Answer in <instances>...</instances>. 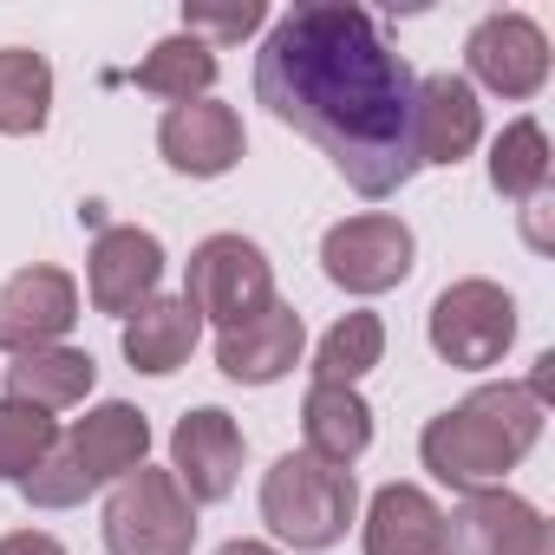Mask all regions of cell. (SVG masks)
Listing matches in <instances>:
<instances>
[{
	"label": "cell",
	"mask_w": 555,
	"mask_h": 555,
	"mask_svg": "<svg viewBox=\"0 0 555 555\" xmlns=\"http://www.w3.org/2000/svg\"><path fill=\"white\" fill-rule=\"evenodd\" d=\"M301 431H308V457L334 464V470H353L360 451L373 444V405L353 392V386H308V405H301Z\"/></svg>",
	"instance_id": "cell-18"
},
{
	"label": "cell",
	"mask_w": 555,
	"mask_h": 555,
	"mask_svg": "<svg viewBox=\"0 0 555 555\" xmlns=\"http://www.w3.org/2000/svg\"><path fill=\"white\" fill-rule=\"evenodd\" d=\"M366 555H451L444 509L418 483H386L366 509Z\"/></svg>",
	"instance_id": "cell-17"
},
{
	"label": "cell",
	"mask_w": 555,
	"mask_h": 555,
	"mask_svg": "<svg viewBox=\"0 0 555 555\" xmlns=\"http://www.w3.org/2000/svg\"><path fill=\"white\" fill-rule=\"evenodd\" d=\"M196 308L183 301V295H151L131 321H125V360L138 366V373H151V379H164V373H177L190 353H196Z\"/></svg>",
	"instance_id": "cell-19"
},
{
	"label": "cell",
	"mask_w": 555,
	"mask_h": 555,
	"mask_svg": "<svg viewBox=\"0 0 555 555\" xmlns=\"http://www.w3.org/2000/svg\"><path fill=\"white\" fill-rule=\"evenodd\" d=\"M301 314L288 308V301H268L255 321H242V327H222V340H216V366L235 379V386H274L282 373H295V360H301Z\"/></svg>",
	"instance_id": "cell-16"
},
{
	"label": "cell",
	"mask_w": 555,
	"mask_h": 555,
	"mask_svg": "<svg viewBox=\"0 0 555 555\" xmlns=\"http://www.w3.org/2000/svg\"><path fill=\"white\" fill-rule=\"evenodd\" d=\"M216 555H274V548H268V542H222Z\"/></svg>",
	"instance_id": "cell-29"
},
{
	"label": "cell",
	"mask_w": 555,
	"mask_h": 555,
	"mask_svg": "<svg viewBox=\"0 0 555 555\" xmlns=\"http://www.w3.org/2000/svg\"><path fill=\"white\" fill-rule=\"evenodd\" d=\"M542 438V399L529 386H483L464 405L438 412L418 438L425 470L451 490H490L516 470Z\"/></svg>",
	"instance_id": "cell-2"
},
{
	"label": "cell",
	"mask_w": 555,
	"mask_h": 555,
	"mask_svg": "<svg viewBox=\"0 0 555 555\" xmlns=\"http://www.w3.org/2000/svg\"><path fill=\"white\" fill-rule=\"evenodd\" d=\"M183 301L196 308V321H216V327L255 321V314L274 301L268 255H261L255 242H242V235H209V242H196L190 274H183Z\"/></svg>",
	"instance_id": "cell-6"
},
{
	"label": "cell",
	"mask_w": 555,
	"mask_h": 555,
	"mask_svg": "<svg viewBox=\"0 0 555 555\" xmlns=\"http://www.w3.org/2000/svg\"><path fill=\"white\" fill-rule=\"evenodd\" d=\"M0 555H66L53 535H40V529H14L8 542H0Z\"/></svg>",
	"instance_id": "cell-27"
},
{
	"label": "cell",
	"mask_w": 555,
	"mask_h": 555,
	"mask_svg": "<svg viewBox=\"0 0 555 555\" xmlns=\"http://www.w3.org/2000/svg\"><path fill=\"white\" fill-rule=\"evenodd\" d=\"M522 229H529V248H548V190L529 196V222Z\"/></svg>",
	"instance_id": "cell-28"
},
{
	"label": "cell",
	"mask_w": 555,
	"mask_h": 555,
	"mask_svg": "<svg viewBox=\"0 0 555 555\" xmlns=\"http://www.w3.org/2000/svg\"><path fill=\"white\" fill-rule=\"evenodd\" d=\"M53 444H60L53 412L21 405V399H0V483H27Z\"/></svg>",
	"instance_id": "cell-25"
},
{
	"label": "cell",
	"mask_w": 555,
	"mask_h": 555,
	"mask_svg": "<svg viewBox=\"0 0 555 555\" xmlns=\"http://www.w3.org/2000/svg\"><path fill=\"white\" fill-rule=\"evenodd\" d=\"M53 112V66L34 47H0V131L34 138Z\"/></svg>",
	"instance_id": "cell-21"
},
{
	"label": "cell",
	"mask_w": 555,
	"mask_h": 555,
	"mask_svg": "<svg viewBox=\"0 0 555 555\" xmlns=\"http://www.w3.org/2000/svg\"><path fill=\"white\" fill-rule=\"evenodd\" d=\"M92 308L99 314H138L151 295H157V282H164V242L151 235V229H131V222H118V229H99V242H92Z\"/></svg>",
	"instance_id": "cell-13"
},
{
	"label": "cell",
	"mask_w": 555,
	"mask_h": 555,
	"mask_svg": "<svg viewBox=\"0 0 555 555\" xmlns=\"http://www.w3.org/2000/svg\"><path fill=\"white\" fill-rule=\"evenodd\" d=\"M464 60H470V79L490 86V92H503V99H535L542 79H548V40H542V27L529 14H490V21H477Z\"/></svg>",
	"instance_id": "cell-12"
},
{
	"label": "cell",
	"mask_w": 555,
	"mask_h": 555,
	"mask_svg": "<svg viewBox=\"0 0 555 555\" xmlns=\"http://www.w3.org/2000/svg\"><path fill=\"white\" fill-rule=\"evenodd\" d=\"M170 477L183 483L190 503H222L235 490V477H242V431H235V418L216 412V405L183 412L177 431H170Z\"/></svg>",
	"instance_id": "cell-10"
},
{
	"label": "cell",
	"mask_w": 555,
	"mask_h": 555,
	"mask_svg": "<svg viewBox=\"0 0 555 555\" xmlns=\"http://www.w3.org/2000/svg\"><path fill=\"white\" fill-rule=\"evenodd\" d=\"M190 542H196V503L183 496V483L170 470L138 464L131 477H118V490L105 503L112 555H190Z\"/></svg>",
	"instance_id": "cell-5"
},
{
	"label": "cell",
	"mask_w": 555,
	"mask_h": 555,
	"mask_svg": "<svg viewBox=\"0 0 555 555\" xmlns=\"http://www.w3.org/2000/svg\"><path fill=\"white\" fill-rule=\"evenodd\" d=\"M444 542L451 555H555V529L542 522V509L503 483L464 490V503L444 516Z\"/></svg>",
	"instance_id": "cell-9"
},
{
	"label": "cell",
	"mask_w": 555,
	"mask_h": 555,
	"mask_svg": "<svg viewBox=\"0 0 555 555\" xmlns=\"http://www.w3.org/2000/svg\"><path fill=\"white\" fill-rule=\"evenodd\" d=\"M412 66L386 47L379 21L347 0H308L268 27L255 53V99L295 125L360 190L392 196L412 183Z\"/></svg>",
	"instance_id": "cell-1"
},
{
	"label": "cell",
	"mask_w": 555,
	"mask_h": 555,
	"mask_svg": "<svg viewBox=\"0 0 555 555\" xmlns=\"http://www.w3.org/2000/svg\"><path fill=\"white\" fill-rule=\"evenodd\" d=\"M483 138V105L470 92V79L457 73H431L412 92V157L418 164H457L470 157Z\"/></svg>",
	"instance_id": "cell-14"
},
{
	"label": "cell",
	"mask_w": 555,
	"mask_h": 555,
	"mask_svg": "<svg viewBox=\"0 0 555 555\" xmlns=\"http://www.w3.org/2000/svg\"><path fill=\"white\" fill-rule=\"evenodd\" d=\"M99 379V360L79 353V347H34V353H14L8 366V399L21 405H40V412H66L92 392Z\"/></svg>",
	"instance_id": "cell-20"
},
{
	"label": "cell",
	"mask_w": 555,
	"mask_h": 555,
	"mask_svg": "<svg viewBox=\"0 0 555 555\" xmlns=\"http://www.w3.org/2000/svg\"><path fill=\"white\" fill-rule=\"evenodd\" d=\"M157 151L183 177H222V170L242 164V118L229 105H216V99L170 105L164 125H157Z\"/></svg>",
	"instance_id": "cell-15"
},
{
	"label": "cell",
	"mask_w": 555,
	"mask_h": 555,
	"mask_svg": "<svg viewBox=\"0 0 555 555\" xmlns=\"http://www.w3.org/2000/svg\"><path fill=\"white\" fill-rule=\"evenodd\" d=\"M490 183H496V196H516V203L548 190V138L535 118L503 125V138L490 144Z\"/></svg>",
	"instance_id": "cell-23"
},
{
	"label": "cell",
	"mask_w": 555,
	"mask_h": 555,
	"mask_svg": "<svg viewBox=\"0 0 555 555\" xmlns=\"http://www.w3.org/2000/svg\"><path fill=\"white\" fill-rule=\"evenodd\" d=\"M353 509H360L353 470H334L308 451L274 457V470L261 477V522L288 548H334L347 535Z\"/></svg>",
	"instance_id": "cell-4"
},
{
	"label": "cell",
	"mask_w": 555,
	"mask_h": 555,
	"mask_svg": "<svg viewBox=\"0 0 555 555\" xmlns=\"http://www.w3.org/2000/svg\"><path fill=\"white\" fill-rule=\"evenodd\" d=\"M261 21H268V14H261V0H242V8H183V34H190V40H203L209 53H216V47L248 40Z\"/></svg>",
	"instance_id": "cell-26"
},
{
	"label": "cell",
	"mask_w": 555,
	"mask_h": 555,
	"mask_svg": "<svg viewBox=\"0 0 555 555\" xmlns=\"http://www.w3.org/2000/svg\"><path fill=\"white\" fill-rule=\"evenodd\" d=\"M379 353H386L379 314H347V321L327 327V340H321V353H314V379H321V386H353V379H366V373L379 366Z\"/></svg>",
	"instance_id": "cell-24"
},
{
	"label": "cell",
	"mask_w": 555,
	"mask_h": 555,
	"mask_svg": "<svg viewBox=\"0 0 555 555\" xmlns=\"http://www.w3.org/2000/svg\"><path fill=\"white\" fill-rule=\"evenodd\" d=\"M321 261H327V282H340L347 295H386L412 274V229L399 216L334 222L321 235Z\"/></svg>",
	"instance_id": "cell-8"
},
{
	"label": "cell",
	"mask_w": 555,
	"mask_h": 555,
	"mask_svg": "<svg viewBox=\"0 0 555 555\" xmlns=\"http://www.w3.org/2000/svg\"><path fill=\"white\" fill-rule=\"evenodd\" d=\"M131 86H144V92H157V99H170V105H190V99H203V92L216 86V53H209L203 40H190V34H170V40H157V47L138 60Z\"/></svg>",
	"instance_id": "cell-22"
},
{
	"label": "cell",
	"mask_w": 555,
	"mask_h": 555,
	"mask_svg": "<svg viewBox=\"0 0 555 555\" xmlns=\"http://www.w3.org/2000/svg\"><path fill=\"white\" fill-rule=\"evenodd\" d=\"M79 321V288L66 268H21L0 288V347L8 353H34V347H60V334Z\"/></svg>",
	"instance_id": "cell-11"
},
{
	"label": "cell",
	"mask_w": 555,
	"mask_h": 555,
	"mask_svg": "<svg viewBox=\"0 0 555 555\" xmlns=\"http://www.w3.org/2000/svg\"><path fill=\"white\" fill-rule=\"evenodd\" d=\"M144 451H151V418L138 412V405H99V412H86L47 457H40V470L21 483L27 490V503L34 509H73V503H86L99 483H118V477H131L138 464H144Z\"/></svg>",
	"instance_id": "cell-3"
},
{
	"label": "cell",
	"mask_w": 555,
	"mask_h": 555,
	"mask_svg": "<svg viewBox=\"0 0 555 555\" xmlns=\"http://www.w3.org/2000/svg\"><path fill=\"white\" fill-rule=\"evenodd\" d=\"M516 340V301L496 288V282H451L438 301H431V347L438 360L477 373V366H496Z\"/></svg>",
	"instance_id": "cell-7"
}]
</instances>
